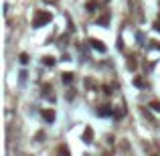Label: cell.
<instances>
[{"mask_svg":"<svg viewBox=\"0 0 160 156\" xmlns=\"http://www.w3.org/2000/svg\"><path fill=\"white\" fill-rule=\"evenodd\" d=\"M51 12H37V16H34L33 21V27H43V24H47V22H51Z\"/></svg>","mask_w":160,"mask_h":156,"instance_id":"1","label":"cell"},{"mask_svg":"<svg viewBox=\"0 0 160 156\" xmlns=\"http://www.w3.org/2000/svg\"><path fill=\"white\" fill-rule=\"evenodd\" d=\"M89 45H91L95 51H100V53H106V51H107V47L100 41V39H89Z\"/></svg>","mask_w":160,"mask_h":156,"instance_id":"2","label":"cell"},{"mask_svg":"<svg viewBox=\"0 0 160 156\" xmlns=\"http://www.w3.org/2000/svg\"><path fill=\"white\" fill-rule=\"evenodd\" d=\"M97 114H100L101 118H107V115H112V114H113V109L109 108V106H103V108H101L100 112H97Z\"/></svg>","mask_w":160,"mask_h":156,"instance_id":"3","label":"cell"},{"mask_svg":"<svg viewBox=\"0 0 160 156\" xmlns=\"http://www.w3.org/2000/svg\"><path fill=\"white\" fill-rule=\"evenodd\" d=\"M97 6H100V2H97V0H89V2L85 4V8L89 10V12H95V8H97Z\"/></svg>","mask_w":160,"mask_h":156,"instance_id":"4","label":"cell"},{"mask_svg":"<svg viewBox=\"0 0 160 156\" xmlns=\"http://www.w3.org/2000/svg\"><path fill=\"white\" fill-rule=\"evenodd\" d=\"M43 118H45L47 122H53L55 120V112L53 109H45V112H43Z\"/></svg>","mask_w":160,"mask_h":156,"instance_id":"5","label":"cell"},{"mask_svg":"<svg viewBox=\"0 0 160 156\" xmlns=\"http://www.w3.org/2000/svg\"><path fill=\"white\" fill-rule=\"evenodd\" d=\"M91 138H93V130H91V128H85V132H83V140L89 144V142H91Z\"/></svg>","mask_w":160,"mask_h":156,"instance_id":"6","label":"cell"},{"mask_svg":"<svg viewBox=\"0 0 160 156\" xmlns=\"http://www.w3.org/2000/svg\"><path fill=\"white\" fill-rule=\"evenodd\" d=\"M61 79H63V83H71L73 81V73H61Z\"/></svg>","mask_w":160,"mask_h":156,"instance_id":"7","label":"cell"},{"mask_svg":"<svg viewBox=\"0 0 160 156\" xmlns=\"http://www.w3.org/2000/svg\"><path fill=\"white\" fill-rule=\"evenodd\" d=\"M43 63H45L47 67H53V65H55V59H53V57H43Z\"/></svg>","mask_w":160,"mask_h":156,"instance_id":"8","label":"cell"},{"mask_svg":"<svg viewBox=\"0 0 160 156\" xmlns=\"http://www.w3.org/2000/svg\"><path fill=\"white\" fill-rule=\"evenodd\" d=\"M150 108H152L154 112H160V102H152V103H150Z\"/></svg>","mask_w":160,"mask_h":156,"instance_id":"9","label":"cell"},{"mask_svg":"<svg viewBox=\"0 0 160 156\" xmlns=\"http://www.w3.org/2000/svg\"><path fill=\"white\" fill-rule=\"evenodd\" d=\"M107 21H109V14H103L100 18V24H107Z\"/></svg>","mask_w":160,"mask_h":156,"instance_id":"10","label":"cell"},{"mask_svg":"<svg viewBox=\"0 0 160 156\" xmlns=\"http://www.w3.org/2000/svg\"><path fill=\"white\" fill-rule=\"evenodd\" d=\"M134 85H136V87H144V81H142V79H134Z\"/></svg>","mask_w":160,"mask_h":156,"instance_id":"11","label":"cell"},{"mask_svg":"<svg viewBox=\"0 0 160 156\" xmlns=\"http://www.w3.org/2000/svg\"><path fill=\"white\" fill-rule=\"evenodd\" d=\"M59 152H61V154H69V148H65V146H59Z\"/></svg>","mask_w":160,"mask_h":156,"instance_id":"12","label":"cell"},{"mask_svg":"<svg viewBox=\"0 0 160 156\" xmlns=\"http://www.w3.org/2000/svg\"><path fill=\"white\" fill-rule=\"evenodd\" d=\"M28 61V57H27V53H22L20 55V63H27Z\"/></svg>","mask_w":160,"mask_h":156,"instance_id":"13","label":"cell"},{"mask_svg":"<svg viewBox=\"0 0 160 156\" xmlns=\"http://www.w3.org/2000/svg\"><path fill=\"white\" fill-rule=\"evenodd\" d=\"M154 27H156V31H160V21L156 22V24H154Z\"/></svg>","mask_w":160,"mask_h":156,"instance_id":"14","label":"cell"}]
</instances>
